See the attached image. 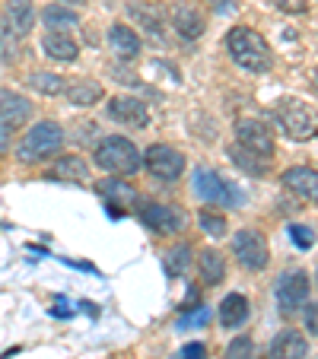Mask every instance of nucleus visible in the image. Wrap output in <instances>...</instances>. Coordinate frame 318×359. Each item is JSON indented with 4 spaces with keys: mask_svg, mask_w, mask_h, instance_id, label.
<instances>
[{
    "mask_svg": "<svg viewBox=\"0 0 318 359\" xmlns=\"http://www.w3.org/2000/svg\"><path fill=\"white\" fill-rule=\"evenodd\" d=\"M226 51L230 57L249 74H267L274 67V51L258 29L251 26H236L226 35Z\"/></svg>",
    "mask_w": 318,
    "mask_h": 359,
    "instance_id": "1",
    "label": "nucleus"
},
{
    "mask_svg": "<svg viewBox=\"0 0 318 359\" xmlns=\"http://www.w3.org/2000/svg\"><path fill=\"white\" fill-rule=\"evenodd\" d=\"M95 165L112 175H134L140 169V149L128 137H105L95 147Z\"/></svg>",
    "mask_w": 318,
    "mask_h": 359,
    "instance_id": "2",
    "label": "nucleus"
},
{
    "mask_svg": "<svg viewBox=\"0 0 318 359\" xmlns=\"http://www.w3.org/2000/svg\"><path fill=\"white\" fill-rule=\"evenodd\" d=\"M64 147V130L58 121H39L26 137H22L16 156L22 163H41V159L55 156L58 149Z\"/></svg>",
    "mask_w": 318,
    "mask_h": 359,
    "instance_id": "3",
    "label": "nucleus"
},
{
    "mask_svg": "<svg viewBox=\"0 0 318 359\" xmlns=\"http://www.w3.org/2000/svg\"><path fill=\"white\" fill-rule=\"evenodd\" d=\"M191 184H194V194L207 203H220V207H239L242 203V191L213 169H204V165L194 169Z\"/></svg>",
    "mask_w": 318,
    "mask_h": 359,
    "instance_id": "4",
    "label": "nucleus"
},
{
    "mask_svg": "<svg viewBox=\"0 0 318 359\" xmlns=\"http://www.w3.org/2000/svg\"><path fill=\"white\" fill-rule=\"evenodd\" d=\"M274 118H277L280 130L293 140H312L315 137V111L299 99H284L277 102V109H274Z\"/></svg>",
    "mask_w": 318,
    "mask_h": 359,
    "instance_id": "5",
    "label": "nucleus"
},
{
    "mask_svg": "<svg viewBox=\"0 0 318 359\" xmlns=\"http://www.w3.org/2000/svg\"><path fill=\"white\" fill-rule=\"evenodd\" d=\"M274 296H277V305L284 315L299 312L305 302H312V277L305 271H286L277 277V286H274Z\"/></svg>",
    "mask_w": 318,
    "mask_h": 359,
    "instance_id": "6",
    "label": "nucleus"
},
{
    "mask_svg": "<svg viewBox=\"0 0 318 359\" xmlns=\"http://www.w3.org/2000/svg\"><path fill=\"white\" fill-rule=\"evenodd\" d=\"M232 255L245 271H264L271 264V248H267V238L258 229H239L232 236Z\"/></svg>",
    "mask_w": 318,
    "mask_h": 359,
    "instance_id": "7",
    "label": "nucleus"
},
{
    "mask_svg": "<svg viewBox=\"0 0 318 359\" xmlns=\"http://www.w3.org/2000/svg\"><path fill=\"white\" fill-rule=\"evenodd\" d=\"M140 165H147V172L159 182H175L185 172V156L169 143H153L147 153H140Z\"/></svg>",
    "mask_w": 318,
    "mask_h": 359,
    "instance_id": "8",
    "label": "nucleus"
},
{
    "mask_svg": "<svg viewBox=\"0 0 318 359\" xmlns=\"http://www.w3.org/2000/svg\"><path fill=\"white\" fill-rule=\"evenodd\" d=\"M134 210H137V219H140L150 232H156V236H172V232H182V226H185L182 213L172 210V207H166V203L140 201V197H137Z\"/></svg>",
    "mask_w": 318,
    "mask_h": 359,
    "instance_id": "9",
    "label": "nucleus"
},
{
    "mask_svg": "<svg viewBox=\"0 0 318 359\" xmlns=\"http://www.w3.org/2000/svg\"><path fill=\"white\" fill-rule=\"evenodd\" d=\"M236 140L242 149H249V153H255V156H261V159L274 156V134L264 128L261 121H255V118H239Z\"/></svg>",
    "mask_w": 318,
    "mask_h": 359,
    "instance_id": "10",
    "label": "nucleus"
},
{
    "mask_svg": "<svg viewBox=\"0 0 318 359\" xmlns=\"http://www.w3.org/2000/svg\"><path fill=\"white\" fill-rule=\"evenodd\" d=\"M109 118L118 124H124V128H147L150 111L140 99H134V95H115V99L109 102Z\"/></svg>",
    "mask_w": 318,
    "mask_h": 359,
    "instance_id": "11",
    "label": "nucleus"
},
{
    "mask_svg": "<svg viewBox=\"0 0 318 359\" xmlns=\"http://www.w3.org/2000/svg\"><path fill=\"white\" fill-rule=\"evenodd\" d=\"M35 26V4L32 0H7V10H4V29H7L13 39L29 35Z\"/></svg>",
    "mask_w": 318,
    "mask_h": 359,
    "instance_id": "12",
    "label": "nucleus"
},
{
    "mask_svg": "<svg viewBox=\"0 0 318 359\" xmlns=\"http://www.w3.org/2000/svg\"><path fill=\"white\" fill-rule=\"evenodd\" d=\"M280 182H284V188L293 191L296 197L315 203V197H318V175H315V169H312V165H293V169H286L284 175H280Z\"/></svg>",
    "mask_w": 318,
    "mask_h": 359,
    "instance_id": "13",
    "label": "nucleus"
},
{
    "mask_svg": "<svg viewBox=\"0 0 318 359\" xmlns=\"http://www.w3.org/2000/svg\"><path fill=\"white\" fill-rule=\"evenodd\" d=\"M172 26H175V32L182 35V39H201L204 35V13L194 7V4L182 0V4L172 7Z\"/></svg>",
    "mask_w": 318,
    "mask_h": 359,
    "instance_id": "14",
    "label": "nucleus"
},
{
    "mask_svg": "<svg viewBox=\"0 0 318 359\" xmlns=\"http://www.w3.org/2000/svg\"><path fill=\"white\" fill-rule=\"evenodd\" d=\"M271 359H309V340L299 331H280L271 344Z\"/></svg>",
    "mask_w": 318,
    "mask_h": 359,
    "instance_id": "15",
    "label": "nucleus"
},
{
    "mask_svg": "<svg viewBox=\"0 0 318 359\" xmlns=\"http://www.w3.org/2000/svg\"><path fill=\"white\" fill-rule=\"evenodd\" d=\"M109 41H112V51H115L121 61H134V57H140V35L134 32L131 26H124V22H115V26L109 29Z\"/></svg>",
    "mask_w": 318,
    "mask_h": 359,
    "instance_id": "16",
    "label": "nucleus"
},
{
    "mask_svg": "<svg viewBox=\"0 0 318 359\" xmlns=\"http://www.w3.org/2000/svg\"><path fill=\"white\" fill-rule=\"evenodd\" d=\"M99 191H102V197L109 201L112 217H118V213H121L118 207H124V210H128V207H134V203H137V191L131 188L128 182H121V178H109V182H102Z\"/></svg>",
    "mask_w": 318,
    "mask_h": 359,
    "instance_id": "17",
    "label": "nucleus"
},
{
    "mask_svg": "<svg viewBox=\"0 0 318 359\" xmlns=\"http://www.w3.org/2000/svg\"><path fill=\"white\" fill-rule=\"evenodd\" d=\"M41 48H45V55L51 57V61H61V64L77 61V55H80V45L64 32H48L45 39H41Z\"/></svg>",
    "mask_w": 318,
    "mask_h": 359,
    "instance_id": "18",
    "label": "nucleus"
},
{
    "mask_svg": "<svg viewBox=\"0 0 318 359\" xmlns=\"http://www.w3.org/2000/svg\"><path fill=\"white\" fill-rule=\"evenodd\" d=\"M197 271H201L204 286H217V283H223V277H226V258L217 248H204L201 255H197Z\"/></svg>",
    "mask_w": 318,
    "mask_h": 359,
    "instance_id": "19",
    "label": "nucleus"
},
{
    "mask_svg": "<svg viewBox=\"0 0 318 359\" xmlns=\"http://www.w3.org/2000/svg\"><path fill=\"white\" fill-rule=\"evenodd\" d=\"M41 22L48 26V32H64V35H67L70 29L80 26V16H77V10H70V7L48 4V7L41 10Z\"/></svg>",
    "mask_w": 318,
    "mask_h": 359,
    "instance_id": "20",
    "label": "nucleus"
},
{
    "mask_svg": "<svg viewBox=\"0 0 318 359\" xmlns=\"http://www.w3.org/2000/svg\"><path fill=\"white\" fill-rule=\"evenodd\" d=\"M64 93H67V102L74 109H89V105H95L105 95V89L95 80H74L70 86H64Z\"/></svg>",
    "mask_w": 318,
    "mask_h": 359,
    "instance_id": "21",
    "label": "nucleus"
},
{
    "mask_svg": "<svg viewBox=\"0 0 318 359\" xmlns=\"http://www.w3.org/2000/svg\"><path fill=\"white\" fill-rule=\"evenodd\" d=\"M220 321H223V327H242L249 321V299L242 292L223 296V302H220Z\"/></svg>",
    "mask_w": 318,
    "mask_h": 359,
    "instance_id": "22",
    "label": "nucleus"
},
{
    "mask_svg": "<svg viewBox=\"0 0 318 359\" xmlns=\"http://www.w3.org/2000/svg\"><path fill=\"white\" fill-rule=\"evenodd\" d=\"M29 115H32V105H29L22 95L0 93V118H4L10 128H16V124H26Z\"/></svg>",
    "mask_w": 318,
    "mask_h": 359,
    "instance_id": "23",
    "label": "nucleus"
},
{
    "mask_svg": "<svg viewBox=\"0 0 318 359\" xmlns=\"http://www.w3.org/2000/svg\"><path fill=\"white\" fill-rule=\"evenodd\" d=\"M51 175L61 182H89V165L83 163V156H61L51 165Z\"/></svg>",
    "mask_w": 318,
    "mask_h": 359,
    "instance_id": "24",
    "label": "nucleus"
},
{
    "mask_svg": "<svg viewBox=\"0 0 318 359\" xmlns=\"http://www.w3.org/2000/svg\"><path fill=\"white\" fill-rule=\"evenodd\" d=\"M230 156L245 175H267V159H261V156H255V153H249V149H242L239 143L230 147Z\"/></svg>",
    "mask_w": 318,
    "mask_h": 359,
    "instance_id": "25",
    "label": "nucleus"
},
{
    "mask_svg": "<svg viewBox=\"0 0 318 359\" xmlns=\"http://www.w3.org/2000/svg\"><path fill=\"white\" fill-rule=\"evenodd\" d=\"M26 83L35 89V93H41V95H58V93H64V76H61V74H48V70H35V74L29 76Z\"/></svg>",
    "mask_w": 318,
    "mask_h": 359,
    "instance_id": "26",
    "label": "nucleus"
},
{
    "mask_svg": "<svg viewBox=\"0 0 318 359\" xmlns=\"http://www.w3.org/2000/svg\"><path fill=\"white\" fill-rule=\"evenodd\" d=\"M128 10H131V16H134V20L140 22L150 35H156V39L163 35V20H159V13H156V10H150L147 4H137V0H134V4H128Z\"/></svg>",
    "mask_w": 318,
    "mask_h": 359,
    "instance_id": "27",
    "label": "nucleus"
},
{
    "mask_svg": "<svg viewBox=\"0 0 318 359\" xmlns=\"http://www.w3.org/2000/svg\"><path fill=\"white\" fill-rule=\"evenodd\" d=\"M188 264H191V245H175V248H169L166 251V271L175 277V273H185L188 271Z\"/></svg>",
    "mask_w": 318,
    "mask_h": 359,
    "instance_id": "28",
    "label": "nucleus"
},
{
    "mask_svg": "<svg viewBox=\"0 0 318 359\" xmlns=\"http://www.w3.org/2000/svg\"><path fill=\"white\" fill-rule=\"evenodd\" d=\"M223 359H258V346L251 337H245V334H239L236 340H232L230 346H226Z\"/></svg>",
    "mask_w": 318,
    "mask_h": 359,
    "instance_id": "29",
    "label": "nucleus"
},
{
    "mask_svg": "<svg viewBox=\"0 0 318 359\" xmlns=\"http://www.w3.org/2000/svg\"><path fill=\"white\" fill-rule=\"evenodd\" d=\"M197 223H201V229L207 232L210 238H220V236H226V217H220V213L201 210V217H197Z\"/></svg>",
    "mask_w": 318,
    "mask_h": 359,
    "instance_id": "30",
    "label": "nucleus"
},
{
    "mask_svg": "<svg viewBox=\"0 0 318 359\" xmlns=\"http://www.w3.org/2000/svg\"><path fill=\"white\" fill-rule=\"evenodd\" d=\"M286 232H290L293 245H296L299 251H309L312 245H315V232H312V226H299V223H296V226H290Z\"/></svg>",
    "mask_w": 318,
    "mask_h": 359,
    "instance_id": "31",
    "label": "nucleus"
},
{
    "mask_svg": "<svg viewBox=\"0 0 318 359\" xmlns=\"http://www.w3.org/2000/svg\"><path fill=\"white\" fill-rule=\"evenodd\" d=\"M210 321V309L207 305H197L194 312H188V315H182V318H178V327H204Z\"/></svg>",
    "mask_w": 318,
    "mask_h": 359,
    "instance_id": "32",
    "label": "nucleus"
},
{
    "mask_svg": "<svg viewBox=\"0 0 318 359\" xmlns=\"http://www.w3.org/2000/svg\"><path fill=\"white\" fill-rule=\"evenodd\" d=\"M274 7L280 13H290V16H303L309 10V0H274Z\"/></svg>",
    "mask_w": 318,
    "mask_h": 359,
    "instance_id": "33",
    "label": "nucleus"
},
{
    "mask_svg": "<svg viewBox=\"0 0 318 359\" xmlns=\"http://www.w3.org/2000/svg\"><path fill=\"white\" fill-rule=\"evenodd\" d=\"M13 57H16V39L7 29H0V61H13Z\"/></svg>",
    "mask_w": 318,
    "mask_h": 359,
    "instance_id": "34",
    "label": "nucleus"
},
{
    "mask_svg": "<svg viewBox=\"0 0 318 359\" xmlns=\"http://www.w3.org/2000/svg\"><path fill=\"white\" fill-rule=\"evenodd\" d=\"M178 359H207V346L204 344H185L182 350H178Z\"/></svg>",
    "mask_w": 318,
    "mask_h": 359,
    "instance_id": "35",
    "label": "nucleus"
},
{
    "mask_svg": "<svg viewBox=\"0 0 318 359\" xmlns=\"http://www.w3.org/2000/svg\"><path fill=\"white\" fill-rule=\"evenodd\" d=\"M303 309H305V331H309V334H315V327H318V318H315V305H312V302H305Z\"/></svg>",
    "mask_w": 318,
    "mask_h": 359,
    "instance_id": "36",
    "label": "nucleus"
},
{
    "mask_svg": "<svg viewBox=\"0 0 318 359\" xmlns=\"http://www.w3.org/2000/svg\"><path fill=\"white\" fill-rule=\"evenodd\" d=\"M10 134H13V128H10L4 118H0V149H7V143H10Z\"/></svg>",
    "mask_w": 318,
    "mask_h": 359,
    "instance_id": "37",
    "label": "nucleus"
},
{
    "mask_svg": "<svg viewBox=\"0 0 318 359\" xmlns=\"http://www.w3.org/2000/svg\"><path fill=\"white\" fill-rule=\"evenodd\" d=\"M213 7H217L220 13H226V10H232V7H236V0H213Z\"/></svg>",
    "mask_w": 318,
    "mask_h": 359,
    "instance_id": "38",
    "label": "nucleus"
},
{
    "mask_svg": "<svg viewBox=\"0 0 318 359\" xmlns=\"http://www.w3.org/2000/svg\"><path fill=\"white\" fill-rule=\"evenodd\" d=\"M64 4H77V7H80V4H86V0H64Z\"/></svg>",
    "mask_w": 318,
    "mask_h": 359,
    "instance_id": "39",
    "label": "nucleus"
}]
</instances>
